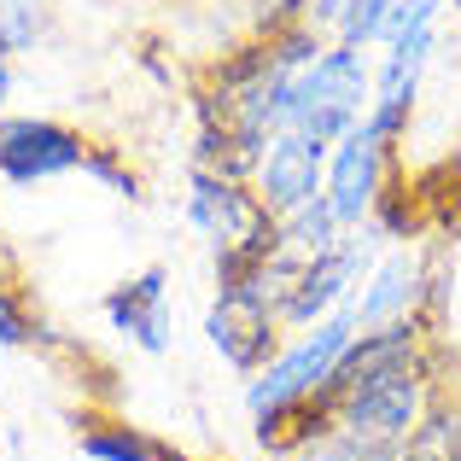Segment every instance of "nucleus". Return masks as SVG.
I'll return each mask as SVG.
<instances>
[{"instance_id": "nucleus-3", "label": "nucleus", "mask_w": 461, "mask_h": 461, "mask_svg": "<svg viewBox=\"0 0 461 461\" xmlns=\"http://www.w3.org/2000/svg\"><path fill=\"white\" fill-rule=\"evenodd\" d=\"M187 228L211 240V251L246 246V251H281V216L251 193V181L216 176V169H193L187 176Z\"/></svg>"}, {"instance_id": "nucleus-5", "label": "nucleus", "mask_w": 461, "mask_h": 461, "mask_svg": "<svg viewBox=\"0 0 461 461\" xmlns=\"http://www.w3.org/2000/svg\"><path fill=\"white\" fill-rule=\"evenodd\" d=\"M438 298H444V281L432 269V251L415 246V240H397L362 275L350 315H357V327H380V321H403V315H432Z\"/></svg>"}, {"instance_id": "nucleus-8", "label": "nucleus", "mask_w": 461, "mask_h": 461, "mask_svg": "<svg viewBox=\"0 0 461 461\" xmlns=\"http://www.w3.org/2000/svg\"><path fill=\"white\" fill-rule=\"evenodd\" d=\"M327 152H333V147L298 135V129H281V135H275L269 147L258 152V164H251V193H258V199L269 204L275 216L298 211V204H310L315 193H321V181H327Z\"/></svg>"}, {"instance_id": "nucleus-17", "label": "nucleus", "mask_w": 461, "mask_h": 461, "mask_svg": "<svg viewBox=\"0 0 461 461\" xmlns=\"http://www.w3.org/2000/svg\"><path fill=\"white\" fill-rule=\"evenodd\" d=\"M246 6H251V35H275L286 23L310 18V0H246Z\"/></svg>"}, {"instance_id": "nucleus-10", "label": "nucleus", "mask_w": 461, "mask_h": 461, "mask_svg": "<svg viewBox=\"0 0 461 461\" xmlns=\"http://www.w3.org/2000/svg\"><path fill=\"white\" fill-rule=\"evenodd\" d=\"M204 333H211L216 357H222L240 380H251V374H258L263 362L286 345V339H281L286 327L275 321V315H246V310H234V304H211V315H204Z\"/></svg>"}, {"instance_id": "nucleus-21", "label": "nucleus", "mask_w": 461, "mask_h": 461, "mask_svg": "<svg viewBox=\"0 0 461 461\" xmlns=\"http://www.w3.org/2000/svg\"><path fill=\"white\" fill-rule=\"evenodd\" d=\"M269 461H304L298 450H269Z\"/></svg>"}, {"instance_id": "nucleus-14", "label": "nucleus", "mask_w": 461, "mask_h": 461, "mask_svg": "<svg viewBox=\"0 0 461 461\" xmlns=\"http://www.w3.org/2000/svg\"><path fill=\"white\" fill-rule=\"evenodd\" d=\"M53 35V0H0V53H35Z\"/></svg>"}, {"instance_id": "nucleus-22", "label": "nucleus", "mask_w": 461, "mask_h": 461, "mask_svg": "<svg viewBox=\"0 0 461 461\" xmlns=\"http://www.w3.org/2000/svg\"><path fill=\"white\" fill-rule=\"evenodd\" d=\"M450 18H456V23H461V0H450Z\"/></svg>"}, {"instance_id": "nucleus-18", "label": "nucleus", "mask_w": 461, "mask_h": 461, "mask_svg": "<svg viewBox=\"0 0 461 461\" xmlns=\"http://www.w3.org/2000/svg\"><path fill=\"white\" fill-rule=\"evenodd\" d=\"M333 6H339V0H310V23H315V30H327V18H333Z\"/></svg>"}, {"instance_id": "nucleus-9", "label": "nucleus", "mask_w": 461, "mask_h": 461, "mask_svg": "<svg viewBox=\"0 0 461 461\" xmlns=\"http://www.w3.org/2000/svg\"><path fill=\"white\" fill-rule=\"evenodd\" d=\"M100 315L112 333H123L135 350L147 357H164L169 350V269H140L129 281H117L112 293L100 298Z\"/></svg>"}, {"instance_id": "nucleus-15", "label": "nucleus", "mask_w": 461, "mask_h": 461, "mask_svg": "<svg viewBox=\"0 0 461 461\" xmlns=\"http://www.w3.org/2000/svg\"><path fill=\"white\" fill-rule=\"evenodd\" d=\"M0 345L6 350H35V345H59L53 327L41 321V310L18 293V286H0Z\"/></svg>"}, {"instance_id": "nucleus-23", "label": "nucleus", "mask_w": 461, "mask_h": 461, "mask_svg": "<svg viewBox=\"0 0 461 461\" xmlns=\"http://www.w3.org/2000/svg\"><path fill=\"white\" fill-rule=\"evenodd\" d=\"M456 409H461V392H456Z\"/></svg>"}, {"instance_id": "nucleus-6", "label": "nucleus", "mask_w": 461, "mask_h": 461, "mask_svg": "<svg viewBox=\"0 0 461 461\" xmlns=\"http://www.w3.org/2000/svg\"><path fill=\"white\" fill-rule=\"evenodd\" d=\"M392 176H397V147H385L368 123H357L345 140H333V152H327L321 199L333 204V216L345 228H362V222H374Z\"/></svg>"}, {"instance_id": "nucleus-19", "label": "nucleus", "mask_w": 461, "mask_h": 461, "mask_svg": "<svg viewBox=\"0 0 461 461\" xmlns=\"http://www.w3.org/2000/svg\"><path fill=\"white\" fill-rule=\"evenodd\" d=\"M12 100V53H0V112H6Z\"/></svg>"}, {"instance_id": "nucleus-7", "label": "nucleus", "mask_w": 461, "mask_h": 461, "mask_svg": "<svg viewBox=\"0 0 461 461\" xmlns=\"http://www.w3.org/2000/svg\"><path fill=\"white\" fill-rule=\"evenodd\" d=\"M94 140L59 117H0V181L41 187V181L77 176Z\"/></svg>"}, {"instance_id": "nucleus-13", "label": "nucleus", "mask_w": 461, "mask_h": 461, "mask_svg": "<svg viewBox=\"0 0 461 461\" xmlns=\"http://www.w3.org/2000/svg\"><path fill=\"white\" fill-rule=\"evenodd\" d=\"M158 450H164V438L129 427V420H94L82 432V456L88 461H158Z\"/></svg>"}, {"instance_id": "nucleus-12", "label": "nucleus", "mask_w": 461, "mask_h": 461, "mask_svg": "<svg viewBox=\"0 0 461 461\" xmlns=\"http://www.w3.org/2000/svg\"><path fill=\"white\" fill-rule=\"evenodd\" d=\"M392 6L397 0H339L333 18H327V41L374 53V47L385 41V30H392Z\"/></svg>"}, {"instance_id": "nucleus-11", "label": "nucleus", "mask_w": 461, "mask_h": 461, "mask_svg": "<svg viewBox=\"0 0 461 461\" xmlns=\"http://www.w3.org/2000/svg\"><path fill=\"white\" fill-rule=\"evenodd\" d=\"M345 234H350V228L333 216V204H327L321 193H315L310 204H298V211L281 216V246L293 251L298 263H310V258H321V251H333Z\"/></svg>"}, {"instance_id": "nucleus-20", "label": "nucleus", "mask_w": 461, "mask_h": 461, "mask_svg": "<svg viewBox=\"0 0 461 461\" xmlns=\"http://www.w3.org/2000/svg\"><path fill=\"white\" fill-rule=\"evenodd\" d=\"M158 461H193V456H181V450H169V444H164V450H158Z\"/></svg>"}, {"instance_id": "nucleus-1", "label": "nucleus", "mask_w": 461, "mask_h": 461, "mask_svg": "<svg viewBox=\"0 0 461 461\" xmlns=\"http://www.w3.org/2000/svg\"><path fill=\"white\" fill-rule=\"evenodd\" d=\"M357 333L362 327H357V315H350V304H345V310L321 315L315 327H304L293 345H281L246 380V415H251V432H258L263 450H275L281 432H286V420L327 392V380L339 374V362H345V350H350Z\"/></svg>"}, {"instance_id": "nucleus-2", "label": "nucleus", "mask_w": 461, "mask_h": 461, "mask_svg": "<svg viewBox=\"0 0 461 461\" xmlns=\"http://www.w3.org/2000/svg\"><path fill=\"white\" fill-rule=\"evenodd\" d=\"M368 100H374V53L345 47V41H327L321 53L293 77L286 129L333 147V140H345L350 129L368 117Z\"/></svg>"}, {"instance_id": "nucleus-4", "label": "nucleus", "mask_w": 461, "mask_h": 461, "mask_svg": "<svg viewBox=\"0 0 461 461\" xmlns=\"http://www.w3.org/2000/svg\"><path fill=\"white\" fill-rule=\"evenodd\" d=\"M385 246H392V240L380 234V222H362V228H350V234L339 240L333 251L310 258L304 269H298L286 304H281V327H286V333H304V327H315L321 315L345 310L350 298H357L362 275L374 269V258H380Z\"/></svg>"}, {"instance_id": "nucleus-16", "label": "nucleus", "mask_w": 461, "mask_h": 461, "mask_svg": "<svg viewBox=\"0 0 461 461\" xmlns=\"http://www.w3.org/2000/svg\"><path fill=\"white\" fill-rule=\"evenodd\" d=\"M82 176H94V181H105L112 193H123V199H140V176H135V164H129L117 147H105V140H94L88 147V164H82Z\"/></svg>"}]
</instances>
